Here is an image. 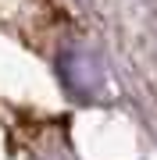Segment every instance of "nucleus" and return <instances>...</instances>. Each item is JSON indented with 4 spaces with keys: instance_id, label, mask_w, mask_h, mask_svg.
I'll return each mask as SVG.
<instances>
[{
    "instance_id": "nucleus-1",
    "label": "nucleus",
    "mask_w": 157,
    "mask_h": 160,
    "mask_svg": "<svg viewBox=\"0 0 157 160\" xmlns=\"http://www.w3.org/2000/svg\"><path fill=\"white\" fill-rule=\"evenodd\" d=\"M61 78L75 96H86V100H97L107 86L100 57L89 46H71V50L61 53Z\"/></svg>"
}]
</instances>
